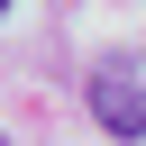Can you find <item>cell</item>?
<instances>
[{"instance_id":"obj_1","label":"cell","mask_w":146,"mask_h":146,"mask_svg":"<svg viewBox=\"0 0 146 146\" xmlns=\"http://www.w3.org/2000/svg\"><path fill=\"white\" fill-rule=\"evenodd\" d=\"M91 119L110 137H146V82H137V64H100L91 73Z\"/></svg>"},{"instance_id":"obj_2","label":"cell","mask_w":146,"mask_h":146,"mask_svg":"<svg viewBox=\"0 0 146 146\" xmlns=\"http://www.w3.org/2000/svg\"><path fill=\"white\" fill-rule=\"evenodd\" d=\"M0 9H9V0H0Z\"/></svg>"}]
</instances>
